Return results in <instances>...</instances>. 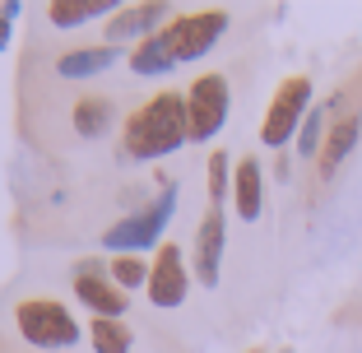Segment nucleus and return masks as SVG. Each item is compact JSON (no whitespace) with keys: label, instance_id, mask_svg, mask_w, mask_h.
I'll return each mask as SVG.
<instances>
[{"label":"nucleus","instance_id":"f257e3e1","mask_svg":"<svg viewBox=\"0 0 362 353\" xmlns=\"http://www.w3.org/2000/svg\"><path fill=\"white\" fill-rule=\"evenodd\" d=\"M228 10H191L163 23V33H153L149 42H139L130 52V75L149 79V75H168L186 61H200L214 52V42L228 33Z\"/></svg>","mask_w":362,"mask_h":353},{"label":"nucleus","instance_id":"f03ea898","mask_svg":"<svg viewBox=\"0 0 362 353\" xmlns=\"http://www.w3.org/2000/svg\"><path fill=\"white\" fill-rule=\"evenodd\" d=\"M181 144H191V130H186V93H163L144 98L135 112L121 126V154L130 163H158L168 154H177Z\"/></svg>","mask_w":362,"mask_h":353},{"label":"nucleus","instance_id":"7ed1b4c3","mask_svg":"<svg viewBox=\"0 0 362 353\" xmlns=\"http://www.w3.org/2000/svg\"><path fill=\"white\" fill-rule=\"evenodd\" d=\"M14 330H19L23 344H33V349H42V353H56V349H75L84 325L75 321V311L56 298H23L14 307Z\"/></svg>","mask_w":362,"mask_h":353},{"label":"nucleus","instance_id":"20e7f679","mask_svg":"<svg viewBox=\"0 0 362 353\" xmlns=\"http://www.w3.org/2000/svg\"><path fill=\"white\" fill-rule=\"evenodd\" d=\"M172 214H177V186H163V195L153 204H144L139 214L121 219V224H112L103 233V246L112 251V256H144V251H158L163 246V228L172 224Z\"/></svg>","mask_w":362,"mask_h":353},{"label":"nucleus","instance_id":"39448f33","mask_svg":"<svg viewBox=\"0 0 362 353\" xmlns=\"http://www.w3.org/2000/svg\"><path fill=\"white\" fill-rule=\"evenodd\" d=\"M228 108H233V84L228 75L209 70V75H195L191 88H186V130H191V144H209L228 121Z\"/></svg>","mask_w":362,"mask_h":353},{"label":"nucleus","instance_id":"423d86ee","mask_svg":"<svg viewBox=\"0 0 362 353\" xmlns=\"http://www.w3.org/2000/svg\"><path fill=\"white\" fill-rule=\"evenodd\" d=\"M307 112H311V79L307 75H288L284 84L274 88L269 108H265V121H260V144H265V149H284L288 139H298Z\"/></svg>","mask_w":362,"mask_h":353},{"label":"nucleus","instance_id":"0eeeda50","mask_svg":"<svg viewBox=\"0 0 362 353\" xmlns=\"http://www.w3.org/2000/svg\"><path fill=\"white\" fill-rule=\"evenodd\" d=\"M358 139H362V108L353 93H339L330 103V130H325V144H320V158H316L320 177H334L339 163L358 149Z\"/></svg>","mask_w":362,"mask_h":353},{"label":"nucleus","instance_id":"6e6552de","mask_svg":"<svg viewBox=\"0 0 362 353\" xmlns=\"http://www.w3.org/2000/svg\"><path fill=\"white\" fill-rule=\"evenodd\" d=\"M149 302L158 311H172L186 302V293H191V270H186V251H181L177 242H163L158 251H153V274H149Z\"/></svg>","mask_w":362,"mask_h":353},{"label":"nucleus","instance_id":"1a4fd4ad","mask_svg":"<svg viewBox=\"0 0 362 353\" xmlns=\"http://www.w3.org/2000/svg\"><path fill=\"white\" fill-rule=\"evenodd\" d=\"M75 298L84 302L93 316H112V321H126V307H130V293H121L112 284V274L103 270V260H84L75 265Z\"/></svg>","mask_w":362,"mask_h":353},{"label":"nucleus","instance_id":"9d476101","mask_svg":"<svg viewBox=\"0 0 362 353\" xmlns=\"http://www.w3.org/2000/svg\"><path fill=\"white\" fill-rule=\"evenodd\" d=\"M223 246H228V224H223V204H209L195 228V242H191V260H195V279L204 289L218 284V270H223Z\"/></svg>","mask_w":362,"mask_h":353},{"label":"nucleus","instance_id":"9b49d317","mask_svg":"<svg viewBox=\"0 0 362 353\" xmlns=\"http://www.w3.org/2000/svg\"><path fill=\"white\" fill-rule=\"evenodd\" d=\"M158 23H168V5L163 0H144V5H121L112 19H107V42L121 47V42H149L153 33H163Z\"/></svg>","mask_w":362,"mask_h":353},{"label":"nucleus","instance_id":"f8f14e48","mask_svg":"<svg viewBox=\"0 0 362 353\" xmlns=\"http://www.w3.org/2000/svg\"><path fill=\"white\" fill-rule=\"evenodd\" d=\"M117 61H121V47H112V42L75 47V52L56 56V75L61 79H93V75H103V70H112Z\"/></svg>","mask_w":362,"mask_h":353},{"label":"nucleus","instance_id":"ddd939ff","mask_svg":"<svg viewBox=\"0 0 362 353\" xmlns=\"http://www.w3.org/2000/svg\"><path fill=\"white\" fill-rule=\"evenodd\" d=\"M233 209L246 224H256L260 209H265V172H260L256 158H242L233 172Z\"/></svg>","mask_w":362,"mask_h":353},{"label":"nucleus","instance_id":"4468645a","mask_svg":"<svg viewBox=\"0 0 362 353\" xmlns=\"http://www.w3.org/2000/svg\"><path fill=\"white\" fill-rule=\"evenodd\" d=\"M70 126H75V135L84 139H103L107 130L117 126V103L107 93H79L75 108H70Z\"/></svg>","mask_w":362,"mask_h":353},{"label":"nucleus","instance_id":"2eb2a0df","mask_svg":"<svg viewBox=\"0 0 362 353\" xmlns=\"http://www.w3.org/2000/svg\"><path fill=\"white\" fill-rule=\"evenodd\" d=\"M117 10H121L117 0H52L42 14L52 28H84L93 19H112Z\"/></svg>","mask_w":362,"mask_h":353},{"label":"nucleus","instance_id":"dca6fc26","mask_svg":"<svg viewBox=\"0 0 362 353\" xmlns=\"http://www.w3.org/2000/svg\"><path fill=\"white\" fill-rule=\"evenodd\" d=\"M88 344H93V353H130L135 330L126 321H112V316H93L88 321Z\"/></svg>","mask_w":362,"mask_h":353},{"label":"nucleus","instance_id":"f3484780","mask_svg":"<svg viewBox=\"0 0 362 353\" xmlns=\"http://www.w3.org/2000/svg\"><path fill=\"white\" fill-rule=\"evenodd\" d=\"M107 274L121 293H135V289H149V274H153V260L144 256H112L107 260Z\"/></svg>","mask_w":362,"mask_h":353},{"label":"nucleus","instance_id":"a211bd4d","mask_svg":"<svg viewBox=\"0 0 362 353\" xmlns=\"http://www.w3.org/2000/svg\"><path fill=\"white\" fill-rule=\"evenodd\" d=\"M325 130H330V108H311V112H307V121H302V130H298V139H293L302 158H320Z\"/></svg>","mask_w":362,"mask_h":353},{"label":"nucleus","instance_id":"6ab92c4d","mask_svg":"<svg viewBox=\"0 0 362 353\" xmlns=\"http://www.w3.org/2000/svg\"><path fill=\"white\" fill-rule=\"evenodd\" d=\"M228 168H233V158H228L223 149H214L209 168H204V172H209V204H223V195L233 191V172H228Z\"/></svg>","mask_w":362,"mask_h":353},{"label":"nucleus","instance_id":"aec40b11","mask_svg":"<svg viewBox=\"0 0 362 353\" xmlns=\"http://www.w3.org/2000/svg\"><path fill=\"white\" fill-rule=\"evenodd\" d=\"M14 19H19V5H14V0H5V5H0V52H5V47H10V37H14Z\"/></svg>","mask_w":362,"mask_h":353}]
</instances>
